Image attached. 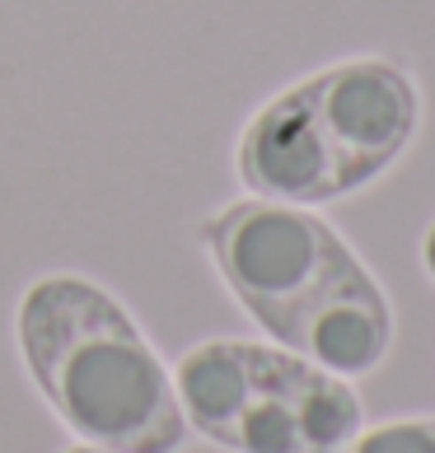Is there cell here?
Returning a JSON list of instances; mask_svg holds the SVG:
<instances>
[{
	"mask_svg": "<svg viewBox=\"0 0 435 453\" xmlns=\"http://www.w3.org/2000/svg\"><path fill=\"white\" fill-rule=\"evenodd\" d=\"M202 248L225 290L276 346L342 379L375 374L389 360V295L314 206L229 201L202 220Z\"/></svg>",
	"mask_w": 435,
	"mask_h": 453,
	"instance_id": "6da1fadb",
	"label": "cell"
},
{
	"mask_svg": "<svg viewBox=\"0 0 435 453\" xmlns=\"http://www.w3.org/2000/svg\"><path fill=\"white\" fill-rule=\"evenodd\" d=\"M416 127V80L389 57H351L267 98L239 131L234 169L253 196L328 206L389 173Z\"/></svg>",
	"mask_w": 435,
	"mask_h": 453,
	"instance_id": "3957f363",
	"label": "cell"
},
{
	"mask_svg": "<svg viewBox=\"0 0 435 453\" xmlns=\"http://www.w3.org/2000/svg\"><path fill=\"white\" fill-rule=\"evenodd\" d=\"M338 453H435V416L389 421L375 430H356Z\"/></svg>",
	"mask_w": 435,
	"mask_h": 453,
	"instance_id": "5b68a950",
	"label": "cell"
},
{
	"mask_svg": "<svg viewBox=\"0 0 435 453\" xmlns=\"http://www.w3.org/2000/svg\"><path fill=\"white\" fill-rule=\"evenodd\" d=\"M66 453H108V449H94V444H75V449H66Z\"/></svg>",
	"mask_w": 435,
	"mask_h": 453,
	"instance_id": "52a82bcc",
	"label": "cell"
},
{
	"mask_svg": "<svg viewBox=\"0 0 435 453\" xmlns=\"http://www.w3.org/2000/svg\"><path fill=\"white\" fill-rule=\"evenodd\" d=\"M188 430L225 453H338L361 430L351 379L286 346L215 337L174 365Z\"/></svg>",
	"mask_w": 435,
	"mask_h": 453,
	"instance_id": "277c9868",
	"label": "cell"
},
{
	"mask_svg": "<svg viewBox=\"0 0 435 453\" xmlns=\"http://www.w3.org/2000/svg\"><path fill=\"white\" fill-rule=\"evenodd\" d=\"M422 266H426V276L435 280V220H431L426 239H422Z\"/></svg>",
	"mask_w": 435,
	"mask_h": 453,
	"instance_id": "8992f818",
	"label": "cell"
},
{
	"mask_svg": "<svg viewBox=\"0 0 435 453\" xmlns=\"http://www.w3.org/2000/svg\"><path fill=\"white\" fill-rule=\"evenodd\" d=\"M19 350L61 426L108 453H178L188 416L174 369L89 276H43L19 299Z\"/></svg>",
	"mask_w": 435,
	"mask_h": 453,
	"instance_id": "7a4b0ae2",
	"label": "cell"
}]
</instances>
